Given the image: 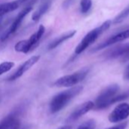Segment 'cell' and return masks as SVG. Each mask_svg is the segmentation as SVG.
<instances>
[{"instance_id": "cell-1", "label": "cell", "mask_w": 129, "mask_h": 129, "mask_svg": "<svg viewBox=\"0 0 129 129\" xmlns=\"http://www.w3.org/2000/svg\"><path fill=\"white\" fill-rule=\"evenodd\" d=\"M83 90V87L76 86L62 91L55 95L50 103V111L51 113H57L62 110L68 103Z\"/></svg>"}, {"instance_id": "cell-2", "label": "cell", "mask_w": 129, "mask_h": 129, "mask_svg": "<svg viewBox=\"0 0 129 129\" xmlns=\"http://www.w3.org/2000/svg\"><path fill=\"white\" fill-rule=\"evenodd\" d=\"M112 24V21L108 20L104 22L102 24H101L99 27L91 30L90 32H88L84 38L81 40V42L78 44V46L75 49V54L79 55L82 52H84L89 46L93 44L98 38L106 30H107Z\"/></svg>"}, {"instance_id": "cell-3", "label": "cell", "mask_w": 129, "mask_h": 129, "mask_svg": "<svg viewBox=\"0 0 129 129\" xmlns=\"http://www.w3.org/2000/svg\"><path fill=\"white\" fill-rule=\"evenodd\" d=\"M45 32V28L43 25H40L36 32L29 36L27 40H20L16 43L14 46V49L16 52L22 53H28L31 49L36 47L39 40L43 36Z\"/></svg>"}, {"instance_id": "cell-4", "label": "cell", "mask_w": 129, "mask_h": 129, "mask_svg": "<svg viewBox=\"0 0 129 129\" xmlns=\"http://www.w3.org/2000/svg\"><path fill=\"white\" fill-rule=\"evenodd\" d=\"M119 90V86L118 84H113L106 88H104L98 96L95 103L94 107L95 109H103L110 106L111 100L118 94Z\"/></svg>"}, {"instance_id": "cell-5", "label": "cell", "mask_w": 129, "mask_h": 129, "mask_svg": "<svg viewBox=\"0 0 129 129\" xmlns=\"http://www.w3.org/2000/svg\"><path fill=\"white\" fill-rule=\"evenodd\" d=\"M88 72V68H82L71 75H65L58 78L54 83V85L57 87H70L75 86L82 81L86 78Z\"/></svg>"}, {"instance_id": "cell-6", "label": "cell", "mask_w": 129, "mask_h": 129, "mask_svg": "<svg viewBox=\"0 0 129 129\" xmlns=\"http://www.w3.org/2000/svg\"><path fill=\"white\" fill-rule=\"evenodd\" d=\"M104 55V58L108 60L119 59L121 61L125 62L129 59V43L110 49Z\"/></svg>"}, {"instance_id": "cell-7", "label": "cell", "mask_w": 129, "mask_h": 129, "mask_svg": "<svg viewBox=\"0 0 129 129\" xmlns=\"http://www.w3.org/2000/svg\"><path fill=\"white\" fill-rule=\"evenodd\" d=\"M129 38V27L127 29H125L119 33H116L113 35H112L110 37L107 39L105 41L102 42L101 43L98 44L95 47H94L91 49L92 52H98L101 49H105L107 47H109L112 46L113 44H115L116 43H120L122 41H124Z\"/></svg>"}, {"instance_id": "cell-8", "label": "cell", "mask_w": 129, "mask_h": 129, "mask_svg": "<svg viewBox=\"0 0 129 129\" xmlns=\"http://www.w3.org/2000/svg\"><path fill=\"white\" fill-rule=\"evenodd\" d=\"M33 6H27V7H25L21 11H20L18 13V14L16 16V17L14 18L13 23L11 24L9 29L7 30V32H5V33L1 37V41H5L10 35L14 33L17 29L20 27V24H22L23 19L26 17V16L33 10Z\"/></svg>"}, {"instance_id": "cell-9", "label": "cell", "mask_w": 129, "mask_h": 129, "mask_svg": "<svg viewBox=\"0 0 129 129\" xmlns=\"http://www.w3.org/2000/svg\"><path fill=\"white\" fill-rule=\"evenodd\" d=\"M37 0H14L0 5V17L18 9L20 6H33Z\"/></svg>"}, {"instance_id": "cell-10", "label": "cell", "mask_w": 129, "mask_h": 129, "mask_svg": "<svg viewBox=\"0 0 129 129\" xmlns=\"http://www.w3.org/2000/svg\"><path fill=\"white\" fill-rule=\"evenodd\" d=\"M39 59H40V56H34L30 57L29 59H28L26 61H25L23 64H21L18 67V68L14 71V73L12 74L8 78V81H14L20 78L27 71H29L34 65H36L39 62Z\"/></svg>"}, {"instance_id": "cell-11", "label": "cell", "mask_w": 129, "mask_h": 129, "mask_svg": "<svg viewBox=\"0 0 129 129\" xmlns=\"http://www.w3.org/2000/svg\"><path fill=\"white\" fill-rule=\"evenodd\" d=\"M129 116V104L127 103H122L118 105L113 112L110 114L108 119L112 123L119 122L126 119Z\"/></svg>"}, {"instance_id": "cell-12", "label": "cell", "mask_w": 129, "mask_h": 129, "mask_svg": "<svg viewBox=\"0 0 129 129\" xmlns=\"http://www.w3.org/2000/svg\"><path fill=\"white\" fill-rule=\"evenodd\" d=\"M94 103H93L92 101H87L79 105L76 109H74V111L67 118V122H74L79 119L80 117H82V116L86 114L88 112L94 109Z\"/></svg>"}, {"instance_id": "cell-13", "label": "cell", "mask_w": 129, "mask_h": 129, "mask_svg": "<svg viewBox=\"0 0 129 129\" xmlns=\"http://www.w3.org/2000/svg\"><path fill=\"white\" fill-rule=\"evenodd\" d=\"M20 121L15 114H11L0 122V129H18Z\"/></svg>"}, {"instance_id": "cell-14", "label": "cell", "mask_w": 129, "mask_h": 129, "mask_svg": "<svg viewBox=\"0 0 129 129\" xmlns=\"http://www.w3.org/2000/svg\"><path fill=\"white\" fill-rule=\"evenodd\" d=\"M76 33V30H70L62 35H60V36L57 37L56 39H54L52 42H51L49 43V45L48 46V49H54V48L57 47L58 46H60V44H62L63 42L68 40L69 39L72 38L73 36H74V35Z\"/></svg>"}, {"instance_id": "cell-15", "label": "cell", "mask_w": 129, "mask_h": 129, "mask_svg": "<svg viewBox=\"0 0 129 129\" xmlns=\"http://www.w3.org/2000/svg\"><path fill=\"white\" fill-rule=\"evenodd\" d=\"M50 6H51V0H46V1H45L39 6V8H38V10L36 11L33 14V15H32L33 21H34L36 22L38 21L41 18V17L48 10V8H50Z\"/></svg>"}, {"instance_id": "cell-16", "label": "cell", "mask_w": 129, "mask_h": 129, "mask_svg": "<svg viewBox=\"0 0 129 129\" xmlns=\"http://www.w3.org/2000/svg\"><path fill=\"white\" fill-rule=\"evenodd\" d=\"M129 16V5L125 8L123 9L112 21V23H113L114 24H120L122 23L127 17Z\"/></svg>"}, {"instance_id": "cell-17", "label": "cell", "mask_w": 129, "mask_h": 129, "mask_svg": "<svg viewBox=\"0 0 129 129\" xmlns=\"http://www.w3.org/2000/svg\"><path fill=\"white\" fill-rule=\"evenodd\" d=\"M92 6L91 0H81L80 1V10L81 12L85 14L88 12Z\"/></svg>"}, {"instance_id": "cell-18", "label": "cell", "mask_w": 129, "mask_h": 129, "mask_svg": "<svg viewBox=\"0 0 129 129\" xmlns=\"http://www.w3.org/2000/svg\"><path fill=\"white\" fill-rule=\"evenodd\" d=\"M14 66V63L12 62H4L0 64V75L6 73L12 69Z\"/></svg>"}, {"instance_id": "cell-19", "label": "cell", "mask_w": 129, "mask_h": 129, "mask_svg": "<svg viewBox=\"0 0 129 129\" xmlns=\"http://www.w3.org/2000/svg\"><path fill=\"white\" fill-rule=\"evenodd\" d=\"M128 97H129V90L125 91V93L123 94H116L110 101V104H113L115 103H117V102H119V101H122V100H124L125 99H127Z\"/></svg>"}, {"instance_id": "cell-20", "label": "cell", "mask_w": 129, "mask_h": 129, "mask_svg": "<svg viewBox=\"0 0 129 129\" xmlns=\"http://www.w3.org/2000/svg\"><path fill=\"white\" fill-rule=\"evenodd\" d=\"M96 127V122L94 119H90L82 123L77 129H94Z\"/></svg>"}, {"instance_id": "cell-21", "label": "cell", "mask_w": 129, "mask_h": 129, "mask_svg": "<svg viewBox=\"0 0 129 129\" xmlns=\"http://www.w3.org/2000/svg\"><path fill=\"white\" fill-rule=\"evenodd\" d=\"M127 125H128V123L125 122L124 124H121V125H116V126H113V127H111V128H109L107 129H125L126 127H127Z\"/></svg>"}, {"instance_id": "cell-22", "label": "cell", "mask_w": 129, "mask_h": 129, "mask_svg": "<svg viewBox=\"0 0 129 129\" xmlns=\"http://www.w3.org/2000/svg\"><path fill=\"white\" fill-rule=\"evenodd\" d=\"M75 1H76V0H66V1L63 2V5L64 8H67V7H69L70 5H71Z\"/></svg>"}, {"instance_id": "cell-23", "label": "cell", "mask_w": 129, "mask_h": 129, "mask_svg": "<svg viewBox=\"0 0 129 129\" xmlns=\"http://www.w3.org/2000/svg\"><path fill=\"white\" fill-rule=\"evenodd\" d=\"M124 78L126 80H129V65L127 66L125 73H124Z\"/></svg>"}, {"instance_id": "cell-24", "label": "cell", "mask_w": 129, "mask_h": 129, "mask_svg": "<svg viewBox=\"0 0 129 129\" xmlns=\"http://www.w3.org/2000/svg\"><path fill=\"white\" fill-rule=\"evenodd\" d=\"M57 129H72V126L70 125H65V126H63V127H60Z\"/></svg>"}]
</instances>
